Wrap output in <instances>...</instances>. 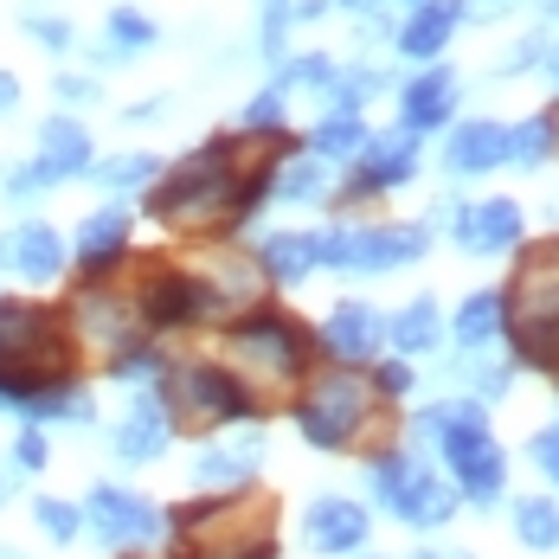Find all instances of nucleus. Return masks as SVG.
Here are the masks:
<instances>
[{
	"label": "nucleus",
	"instance_id": "nucleus-4",
	"mask_svg": "<svg viewBox=\"0 0 559 559\" xmlns=\"http://www.w3.org/2000/svg\"><path fill=\"white\" fill-rule=\"evenodd\" d=\"M502 335L514 341V360L559 367V245H534L502 296Z\"/></svg>",
	"mask_w": 559,
	"mask_h": 559
},
{
	"label": "nucleus",
	"instance_id": "nucleus-10",
	"mask_svg": "<svg viewBox=\"0 0 559 559\" xmlns=\"http://www.w3.org/2000/svg\"><path fill=\"white\" fill-rule=\"evenodd\" d=\"M373 496H380V508H386L392 521H405L418 534L444 527L450 514H456V502H463L444 476L425 456H412V450H373Z\"/></svg>",
	"mask_w": 559,
	"mask_h": 559
},
{
	"label": "nucleus",
	"instance_id": "nucleus-20",
	"mask_svg": "<svg viewBox=\"0 0 559 559\" xmlns=\"http://www.w3.org/2000/svg\"><path fill=\"white\" fill-rule=\"evenodd\" d=\"M450 116H456V71H444V64L418 71V78L399 91V129H405V135H431Z\"/></svg>",
	"mask_w": 559,
	"mask_h": 559
},
{
	"label": "nucleus",
	"instance_id": "nucleus-17",
	"mask_svg": "<svg viewBox=\"0 0 559 559\" xmlns=\"http://www.w3.org/2000/svg\"><path fill=\"white\" fill-rule=\"evenodd\" d=\"M71 258L84 264V277H110L116 264L129 258V206H122V200L97 206L91 219L78 225V238H71Z\"/></svg>",
	"mask_w": 559,
	"mask_h": 559
},
{
	"label": "nucleus",
	"instance_id": "nucleus-46",
	"mask_svg": "<svg viewBox=\"0 0 559 559\" xmlns=\"http://www.w3.org/2000/svg\"><path fill=\"white\" fill-rule=\"evenodd\" d=\"M52 91H58V104H64V110H84V104H97V78H58Z\"/></svg>",
	"mask_w": 559,
	"mask_h": 559
},
{
	"label": "nucleus",
	"instance_id": "nucleus-24",
	"mask_svg": "<svg viewBox=\"0 0 559 559\" xmlns=\"http://www.w3.org/2000/svg\"><path fill=\"white\" fill-rule=\"evenodd\" d=\"M444 168L450 174H496V168H508V122H489V116L463 122V129L450 135V148H444Z\"/></svg>",
	"mask_w": 559,
	"mask_h": 559
},
{
	"label": "nucleus",
	"instance_id": "nucleus-16",
	"mask_svg": "<svg viewBox=\"0 0 559 559\" xmlns=\"http://www.w3.org/2000/svg\"><path fill=\"white\" fill-rule=\"evenodd\" d=\"M367 508L347 502V496H322V502H309V514H302V540H309V554L322 559H347L367 547Z\"/></svg>",
	"mask_w": 559,
	"mask_h": 559
},
{
	"label": "nucleus",
	"instance_id": "nucleus-25",
	"mask_svg": "<svg viewBox=\"0 0 559 559\" xmlns=\"http://www.w3.org/2000/svg\"><path fill=\"white\" fill-rule=\"evenodd\" d=\"M386 341H392V354H405V360L438 354V347H444V316H438V296H412V302H405V309L386 322Z\"/></svg>",
	"mask_w": 559,
	"mask_h": 559
},
{
	"label": "nucleus",
	"instance_id": "nucleus-34",
	"mask_svg": "<svg viewBox=\"0 0 559 559\" xmlns=\"http://www.w3.org/2000/svg\"><path fill=\"white\" fill-rule=\"evenodd\" d=\"M554 155H559V135H554L547 116H527L521 129H508V162H514V168L534 174V168H547Z\"/></svg>",
	"mask_w": 559,
	"mask_h": 559
},
{
	"label": "nucleus",
	"instance_id": "nucleus-53",
	"mask_svg": "<svg viewBox=\"0 0 559 559\" xmlns=\"http://www.w3.org/2000/svg\"><path fill=\"white\" fill-rule=\"evenodd\" d=\"M0 559H26V554H13V547H0Z\"/></svg>",
	"mask_w": 559,
	"mask_h": 559
},
{
	"label": "nucleus",
	"instance_id": "nucleus-50",
	"mask_svg": "<svg viewBox=\"0 0 559 559\" xmlns=\"http://www.w3.org/2000/svg\"><path fill=\"white\" fill-rule=\"evenodd\" d=\"M13 483H20V476H13V469H7V463H0V508L13 502Z\"/></svg>",
	"mask_w": 559,
	"mask_h": 559
},
{
	"label": "nucleus",
	"instance_id": "nucleus-19",
	"mask_svg": "<svg viewBox=\"0 0 559 559\" xmlns=\"http://www.w3.org/2000/svg\"><path fill=\"white\" fill-rule=\"evenodd\" d=\"M71 329L84 341H97L104 360H110V354H122V347L135 341V309H129L122 296H110V289L91 283V289H78V302H71Z\"/></svg>",
	"mask_w": 559,
	"mask_h": 559
},
{
	"label": "nucleus",
	"instance_id": "nucleus-2",
	"mask_svg": "<svg viewBox=\"0 0 559 559\" xmlns=\"http://www.w3.org/2000/svg\"><path fill=\"white\" fill-rule=\"evenodd\" d=\"M78 335L46 302L0 296V412H20L26 399L52 380H71Z\"/></svg>",
	"mask_w": 559,
	"mask_h": 559
},
{
	"label": "nucleus",
	"instance_id": "nucleus-51",
	"mask_svg": "<svg viewBox=\"0 0 559 559\" xmlns=\"http://www.w3.org/2000/svg\"><path fill=\"white\" fill-rule=\"evenodd\" d=\"M540 64H547V78L559 84V39H547V58H540Z\"/></svg>",
	"mask_w": 559,
	"mask_h": 559
},
{
	"label": "nucleus",
	"instance_id": "nucleus-40",
	"mask_svg": "<svg viewBox=\"0 0 559 559\" xmlns=\"http://www.w3.org/2000/svg\"><path fill=\"white\" fill-rule=\"evenodd\" d=\"M329 78H335V64H329L322 52H309V58H283V71H277L283 91H296V84H309V91H329Z\"/></svg>",
	"mask_w": 559,
	"mask_h": 559
},
{
	"label": "nucleus",
	"instance_id": "nucleus-55",
	"mask_svg": "<svg viewBox=\"0 0 559 559\" xmlns=\"http://www.w3.org/2000/svg\"><path fill=\"white\" fill-rule=\"evenodd\" d=\"M547 7H554V13H559V0H547Z\"/></svg>",
	"mask_w": 559,
	"mask_h": 559
},
{
	"label": "nucleus",
	"instance_id": "nucleus-18",
	"mask_svg": "<svg viewBox=\"0 0 559 559\" xmlns=\"http://www.w3.org/2000/svg\"><path fill=\"white\" fill-rule=\"evenodd\" d=\"M91 162H97V155H91V129H84L78 116H46V122H39V155H33V168H39L46 187L91 174Z\"/></svg>",
	"mask_w": 559,
	"mask_h": 559
},
{
	"label": "nucleus",
	"instance_id": "nucleus-32",
	"mask_svg": "<svg viewBox=\"0 0 559 559\" xmlns=\"http://www.w3.org/2000/svg\"><path fill=\"white\" fill-rule=\"evenodd\" d=\"M380 84H386V78H380L373 64L335 71V78H329V91H322V97H329V116H347V122H360V110L373 104V91H380Z\"/></svg>",
	"mask_w": 559,
	"mask_h": 559
},
{
	"label": "nucleus",
	"instance_id": "nucleus-56",
	"mask_svg": "<svg viewBox=\"0 0 559 559\" xmlns=\"http://www.w3.org/2000/svg\"><path fill=\"white\" fill-rule=\"evenodd\" d=\"M412 7H425V0H412Z\"/></svg>",
	"mask_w": 559,
	"mask_h": 559
},
{
	"label": "nucleus",
	"instance_id": "nucleus-37",
	"mask_svg": "<svg viewBox=\"0 0 559 559\" xmlns=\"http://www.w3.org/2000/svg\"><path fill=\"white\" fill-rule=\"evenodd\" d=\"M33 521H39V534H46V540H58V547H71V540L84 534V514H78V502H58V496H39V502H33Z\"/></svg>",
	"mask_w": 559,
	"mask_h": 559
},
{
	"label": "nucleus",
	"instance_id": "nucleus-27",
	"mask_svg": "<svg viewBox=\"0 0 559 559\" xmlns=\"http://www.w3.org/2000/svg\"><path fill=\"white\" fill-rule=\"evenodd\" d=\"M20 418L26 425H91V392L78 386V380H52V386H39L26 405H20Z\"/></svg>",
	"mask_w": 559,
	"mask_h": 559
},
{
	"label": "nucleus",
	"instance_id": "nucleus-6",
	"mask_svg": "<svg viewBox=\"0 0 559 559\" xmlns=\"http://www.w3.org/2000/svg\"><path fill=\"white\" fill-rule=\"evenodd\" d=\"M438 450L450 463V489L469 496V502H496L508 483V456L489 431V405L476 399H444V425H438Z\"/></svg>",
	"mask_w": 559,
	"mask_h": 559
},
{
	"label": "nucleus",
	"instance_id": "nucleus-15",
	"mask_svg": "<svg viewBox=\"0 0 559 559\" xmlns=\"http://www.w3.org/2000/svg\"><path fill=\"white\" fill-rule=\"evenodd\" d=\"M64 264H71V245L46 219H26L13 231H0V271H13L20 283H58Z\"/></svg>",
	"mask_w": 559,
	"mask_h": 559
},
{
	"label": "nucleus",
	"instance_id": "nucleus-8",
	"mask_svg": "<svg viewBox=\"0 0 559 559\" xmlns=\"http://www.w3.org/2000/svg\"><path fill=\"white\" fill-rule=\"evenodd\" d=\"M129 309H135V322H142V329H162V335H174V329L219 322V316H225V296L200 277V271H180V264L148 258V264L135 271V296H129Z\"/></svg>",
	"mask_w": 559,
	"mask_h": 559
},
{
	"label": "nucleus",
	"instance_id": "nucleus-12",
	"mask_svg": "<svg viewBox=\"0 0 559 559\" xmlns=\"http://www.w3.org/2000/svg\"><path fill=\"white\" fill-rule=\"evenodd\" d=\"M521 231H527V213H521V200H508V193L463 200V206L450 213V238H456V251H469V258H502V251L521 245Z\"/></svg>",
	"mask_w": 559,
	"mask_h": 559
},
{
	"label": "nucleus",
	"instance_id": "nucleus-39",
	"mask_svg": "<svg viewBox=\"0 0 559 559\" xmlns=\"http://www.w3.org/2000/svg\"><path fill=\"white\" fill-rule=\"evenodd\" d=\"M7 456H13V463H7L13 476H39V469L52 463V444H46V431H39V425H26V431L13 438V450H7Z\"/></svg>",
	"mask_w": 559,
	"mask_h": 559
},
{
	"label": "nucleus",
	"instance_id": "nucleus-52",
	"mask_svg": "<svg viewBox=\"0 0 559 559\" xmlns=\"http://www.w3.org/2000/svg\"><path fill=\"white\" fill-rule=\"evenodd\" d=\"M418 559H469V554H418Z\"/></svg>",
	"mask_w": 559,
	"mask_h": 559
},
{
	"label": "nucleus",
	"instance_id": "nucleus-41",
	"mask_svg": "<svg viewBox=\"0 0 559 559\" xmlns=\"http://www.w3.org/2000/svg\"><path fill=\"white\" fill-rule=\"evenodd\" d=\"M20 26H26V39H39L46 52H71V46H78V33H71V20H52V13H26Z\"/></svg>",
	"mask_w": 559,
	"mask_h": 559
},
{
	"label": "nucleus",
	"instance_id": "nucleus-7",
	"mask_svg": "<svg viewBox=\"0 0 559 559\" xmlns=\"http://www.w3.org/2000/svg\"><path fill=\"white\" fill-rule=\"evenodd\" d=\"M155 399L168 405V418L180 425H258V399H251V386L231 373V367H213V360H180V367H168L162 380H155Z\"/></svg>",
	"mask_w": 559,
	"mask_h": 559
},
{
	"label": "nucleus",
	"instance_id": "nucleus-3",
	"mask_svg": "<svg viewBox=\"0 0 559 559\" xmlns=\"http://www.w3.org/2000/svg\"><path fill=\"white\" fill-rule=\"evenodd\" d=\"M225 354H231L225 367L264 405V399H283V392H302L309 367H316V335L283 309H251L225 329Z\"/></svg>",
	"mask_w": 559,
	"mask_h": 559
},
{
	"label": "nucleus",
	"instance_id": "nucleus-22",
	"mask_svg": "<svg viewBox=\"0 0 559 559\" xmlns=\"http://www.w3.org/2000/svg\"><path fill=\"white\" fill-rule=\"evenodd\" d=\"M463 13H469V0H425V7H412V20L399 26V52L412 58V64H431L456 39Z\"/></svg>",
	"mask_w": 559,
	"mask_h": 559
},
{
	"label": "nucleus",
	"instance_id": "nucleus-42",
	"mask_svg": "<svg viewBox=\"0 0 559 559\" xmlns=\"http://www.w3.org/2000/svg\"><path fill=\"white\" fill-rule=\"evenodd\" d=\"M527 456H534V469H540L547 483H559V425L534 431V438H527Z\"/></svg>",
	"mask_w": 559,
	"mask_h": 559
},
{
	"label": "nucleus",
	"instance_id": "nucleus-21",
	"mask_svg": "<svg viewBox=\"0 0 559 559\" xmlns=\"http://www.w3.org/2000/svg\"><path fill=\"white\" fill-rule=\"evenodd\" d=\"M174 438V418H168V405L155 399V392H135V405L122 412V425H116V456L122 463H155L162 450H168Z\"/></svg>",
	"mask_w": 559,
	"mask_h": 559
},
{
	"label": "nucleus",
	"instance_id": "nucleus-43",
	"mask_svg": "<svg viewBox=\"0 0 559 559\" xmlns=\"http://www.w3.org/2000/svg\"><path fill=\"white\" fill-rule=\"evenodd\" d=\"M0 193H7V200H39V193H46V180H39L33 162H20V168L0 174Z\"/></svg>",
	"mask_w": 559,
	"mask_h": 559
},
{
	"label": "nucleus",
	"instance_id": "nucleus-14",
	"mask_svg": "<svg viewBox=\"0 0 559 559\" xmlns=\"http://www.w3.org/2000/svg\"><path fill=\"white\" fill-rule=\"evenodd\" d=\"M380 341H386V316L373 309V302H335V316L322 322V354L347 367V373H360V367H373L380 360Z\"/></svg>",
	"mask_w": 559,
	"mask_h": 559
},
{
	"label": "nucleus",
	"instance_id": "nucleus-33",
	"mask_svg": "<svg viewBox=\"0 0 559 559\" xmlns=\"http://www.w3.org/2000/svg\"><path fill=\"white\" fill-rule=\"evenodd\" d=\"M271 193H277V206H316V200H329V168L309 162V155H296L289 168H277Z\"/></svg>",
	"mask_w": 559,
	"mask_h": 559
},
{
	"label": "nucleus",
	"instance_id": "nucleus-30",
	"mask_svg": "<svg viewBox=\"0 0 559 559\" xmlns=\"http://www.w3.org/2000/svg\"><path fill=\"white\" fill-rule=\"evenodd\" d=\"M367 135H373L367 122H347V116H322V122H316V129L302 135V148H309V162H322V168H329V162H354V155L367 148Z\"/></svg>",
	"mask_w": 559,
	"mask_h": 559
},
{
	"label": "nucleus",
	"instance_id": "nucleus-28",
	"mask_svg": "<svg viewBox=\"0 0 559 559\" xmlns=\"http://www.w3.org/2000/svg\"><path fill=\"white\" fill-rule=\"evenodd\" d=\"M148 46H162V26L148 13H135V7H116L110 26H104V46H97V64H129V58L148 52Z\"/></svg>",
	"mask_w": 559,
	"mask_h": 559
},
{
	"label": "nucleus",
	"instance_id": "nucleus-31",
	"mask_svg": "<svg viewBox=\"0 0 559 559\" xmlns=\"http://www.w3.org/2000/svg\"><path fill=\"white\" fill-rule=\"evenodd\" d=\"M514 540L534 547V554H559V502L554 496H521L514 502Z\"/></svg>",
	"mask_w": 559,
	"mask_h": 559
},
{
	"label": "nucleus",
	"instance_id": "nucleus-13",
	"mask_svg": "<svg viewBox=\"0 0 559 559\" xmlns=\"http://www.w3.org/2000/svg\"><path fill=\"white\" fill-rule=\"evenodd\" d=\"M425 162V135H405V129H386V135H367V148L354 155V180H347V200H367V193H392L405 187Z\"/></svg>",
	"mask_w": 559,
	"mask_h": 559
},
{
	"label": "nucleus",
	"instance_id": "nucleus-47",
	"mask_svg": "<svg viewBox=\"0 0 559 559\" xmlns=\"http://www.w3.org/2000/svg\"><path fill=\"white\" fill-rule=\"evenodd\" d=\"M13 110H20V78L0 71V116H13Z\"/></svg>",
	"mask_w": 559,
	"mask_h": 559
},
{
	"label": "nucleus",
	"instance_id": "nucleus-48",
	"mask_svg": "<svg viewBox=\"0 0 559 559\" xmlns=\"http://www.w3.org/2000/svg\"><path fill=\"white\" fill-rule=\"evenodd\" d=\"M162 110H168V104L155 97V104H135V110H122V116H129V122H155V116H162Z\"/></svg>",
	"mask_w": 559,
	"mask_h": 559
},
{
	"label": "nucleus",
	"instance_id": "nucleus-9",
	"mask_svg": "<svg viewBox=\"0 0 559 559\" xmlns=\"http://www.w3.org/2000/svg\"><path fill=\"white\" fill-rule=\"evenodd\" d=\"M425 251H431L425 225H335V231H316V264L347 271V277H386V271L418 264Z\"/></svg>",
	"mask_w": 559,
	"mask_h": 559
},
{
	"label": "nucleus",
	"instance_id": "nucleus-29",
	"mask_svg": "<svg viewBox=\"0 0 559 559\" xmlns=\"http://www.w3.org/2000/svg\"><path fill=\"white\" fill-rule=\"evenodd\" d=\"M450 335L463 341V354H483L489 341L502 335V289H469L456 322H450Z\"/></svg>",
	"mask_w": 559,
	"mask_h": 559
},
{
	"label": "nucleus",
	"instance_id": "nucleus-38",
	"mask_svg": "<svg viewBox=\"0 0 559 559\" xmlns=\"http://www.w3.org/2000/svg\"><path fill=\"white\" fill-rule=\"evenodd\" d=\"M283 122H289V91H283V84H264V91L245 104V129H251V135H283Z\"/></svg>",
	"mask_w": 559,
	"mask_h": 559
},
{
	"label": "nucleus",
	"instance_id": "nucleus-35",
	"mask_svg": "<svg viewBox=\"0 0 559 559\" xmlns=\"http://www.w3.org/2000/svg\"><path fill=\"white\" fill-rule=\"evenodd\" d=\"M91 180H97L104 193L155 187V180H162V155H116V162H91Z\"/></svg>",
	"mask_w": 559,
	"mask_h": 559
},
{
	"label": "nucleus",
	"instance_id": "nucleus-5",
	"mask_svg": "<svg viewBox=\"0 0 559 559\" xmlns=\"http://www.w3.org/2000/svg\"><path fill=\"white\" fill-rule=\"evenodd\" d=\"M373 412H380L373 386L360 373H347V367H329V373H316L309 386L296 392V431H302V444H316L322 456L360 444Z\"/></svg>",
	"mask_w": 559,
	"mask_h": 559
},
{
	"label": "nucleus",
	"instance_id": "nucleus-26",
	"mask_svg": "<svg viewBox=\"0 0 559 559\" xmlns=\"http://www.w3.org/2000/svg\"><path fill=\"white\" fill-rule=\"evenodd\" d=\"M251 258L271 283H302L309 271H322L316 264V231H264V245Z\"/></svg>",
	"mask_w": 559,
	"mask_h": 559
},
{
	"label": "nucleus",
	"instance_id": "nucleus-49",
	"mask_svg": "<svg viewBox=\"0 0 559 559\" xmlns=\"http://www.w3.org/2000/svg\"><path fill=\"white\" fill-rule=\"evenodd\" d=\"M329 7H347V13H367V20H373V13H380L386 0H329Z\"/></svg>",
	"mask_w": 559,
	"mask_h": 559
},
{
	"label": "nucleus",
	"instance_id": "nucleus-57",
	"mask_svg": "<svg viewBox=\"0 0 559 559\" xmlns=\"http://www.w3.org/2000/svg\"><path fill=\"white\" fill-rule=\"evenodd\" d=\"M367 559H380V554H367Z\"/></svg>",
	"mask_w": 559,
	"mask_h": 559
},
{
	"label": "nucleus",
	"instance_id": "nucleus-44",
	"mask_svg": "<svg viewBox=\"0 0 559 559\" xmlns=\"http://www.w3.org/2000/svg\"><path fill=\"white\" fill-rule=\"evenodd\" d=\"M540 58H547V39H521V46H514V52H508L502 64H496V78H514V71H534Z\"/></svg>",
	"mask_w": 559,
	"mask_h": 559
},
{
	"label": "nucleus",
	"instance_id": "nucleus-45",
	"mask_svg": "<svg viewBox=\"0 0 559 559\" xmlns=\"http://www.w3.org/2000/svg\"><path fill=\"white\" fill-rule=\"evenodd\" d=\"M373 386L386 392V399L412 392V360H380V367H373Z\"/></svg>",
	"mask_w": 559,
	"mask_h": 559
},
{
	"label": "nucleus",
	"instance_id": "nucleus-11",
	"mask_svg": "<svg viewBox=\"0 0 559 559\" xmlns=\"http://www.w3.org/2000/svg\"><path fill=\"white\" fill-rule=\"evenodd\" d=\"M78 514H84V527L104 547H155L168 534V514L162 508L148 502V496H135V489H116V483H97Z\"/></svg>",
	"mask_w": 559,
	"mask_h": 559
},
{
	"label": "nucleus",
	"instance_id": "nucleus-36",
	"mask_svg": "<svg viewBox=\"0 0 559 559\" xmlns=\"http://www.w3.org/2000/svg\"><path fill=\"white\" fill-rule=\"evenodd\" d=\"M168 373V360L148 347V341H129L122 354H110V380H122V386H148V380H162Z\"/></svg>",
	"mask_w": 559,
	"mask_h": 559
},
{
	"label": "nucleus",
	"instance_id": "nucleus-54",
	"mask_svg": "<svg viewBox=\"0 0 559 559\" xmlns=\"http://www.w3.org/2000/svg\"><path fill=\"white\" fill-rule=\"evenodd\" d=\"M547 122H554V135H559V110H547Z\"/></svg>",
	"mask_w": 559,
	"mask_h": 559
},
{
	"label": "nucleus",
	"instance_id": "nucleus-23",
	"mask_svg": "<svg viewBox=\"0 0 559 559\" xmlns=\"http://www.w3.org/2000/svg\"><path fill=\"white\" fill-rule=\"evenodd\" d=\"M258 456H264V431L251 425V431H245V444L200 450V456H193V483H200V489H213V496H219V489H245V483L258 476Z\"/></svg>",
	"mask_w": 559,
	"mask_h": 559
},
{
	"label": "nucleus",
	"instance_id": "nucleus-1",
	"mask_svg": "<svg viewBox=\"0 0 559 559\" xmlns=\"http://www.w3.org/2000/svg\"><path fill=\"white\" fill-rule=\"evenodd\" d=\"M271 180H277L271 155H251V142H238V135H206L187 162H174L142 193V213L174 231H213V225L231 231L258 206H271Z\"/></svg>",
	"mask_w": 559,
	"mask_h": 559
}]
</instances>
